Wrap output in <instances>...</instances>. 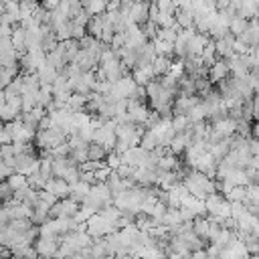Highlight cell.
I'll list each match as a JSON object with an SVG mask.
<instances>
[{
    "instance_id": "obj_15",
    "label": "cell",
    "mask_w": 259,
    "mask_h": 259,
    "mask_svg": "<svg viewBox=\"0 0 259 259\" xmlns=\"http://www.w3.org/2000/svg\"><path fill=\"white\" fill-rule=\"evenodd\" d=\"M107 156V150L99 144V142H89L87 144V160H105Z\"/></svg>"
},
{
    "instance_id": "obj_16",
    "label": "cell",
    "mask_w": 259,
    "mask_h": 259,
    "mask_svg": "<svg viewBox=\"0 0 259 259\" xmlns=\"http://www.w3.org/2000/svg\"><path fill=\"white\" fill-rule=\"evenodd\" d=\"M85 101H87V95L73 91V93L69 95V99H67V107H69L71 111H81V109L85 107Z\"/></svg>"
},
{
    "instance_id": "obj_10",
    "label": "cell",
    "mask_w": 259,
    "mask_h": 259,
    "mask_svg": "<svg viewBox=\"0 0 259 259\" xmlns=\"http://www.w3.org/2000/svg\"><path fill=\"white\" fill-rule=\"evenodd\" d=\"M85 30L87 34L95 36V38H101V30H103V12L101 14H91L87 24H85Z\"/></svg>"
},
{
    "instance_id": "obj_21",
    "label": "cell",
    "mask_w": 259,
    "mask_h": 259,
    "mask_svg": "<svg viewBox=\"0 0 259 259\" xmlns=\"http://www.w3.org/2000/svg\"><path fill=\"white\" fill-rule=\"evenodd\" d=\"M6 180H8V184L12 186V190L22 188V186H26V184H28V182H26V176H24L22 172H16V170H14V172H12V174H10Z\"/></svg>"
},
{
    "instance_id": "obj_32",
    "label": "cell",
    "mask_w": 259,
    "mask_h": 259,
    "mask_svg": "<svg viewBox=\"0 0 259 259\" xmlns=\"http://www.w3.org/2000/svg\"><path fill=\"white\" fill-rule=\"evenodd\" d=\"M59 2H61V0H38V4H40L42 8H47V10L57 8V6H59Z\"/></svg>"
},
{
    "instance_id": "obj_23",
    "label": "cell",
    "mask_w": 259,
    "mask_h": 259,
    "mask_svg": "<svg viewBox=\"0 0 259 259\" xmlns=\"http://www.w3.org/2000/svg\"><path fill=\"white\" fill-rule=\"evenodd\" d=\"M140 28H142V32L146 34V38H148V40H154V38H156V34H158V24H156L154 20H150V18H148Z\"/></svg>"
},
{
    "instance_id": "obj_20",
    "label": "cell",
    "mask_w": 259,
    "mask_h": 259,
    "mask_svg": "<svg viewBox=\"0 0 259 259\" xmlns=\"http://www.w3.org/2000/svg\"><path fill=\"white\" fill-rule=\"evenodd\" d=\"M36 93H38V89H36V91H24V93H20L22 111H28V109H32V107L36 105Z\"/></svg>"
},
{
    "instance_id": "obj_33",
    "label": "cell",
    "mask_w": 259,
    "mask_h": 259,
    "mask_svg": "<svg viewBox=\"0 0 259 259\" xmlns=\"http://www.w3.org/2000/svg\"><path fill=\"white\" fill-rule=\"evenodd\" d=\"M2 127H4V121H2V119H0V130H2Z\"/></svg>"
},
{
    "instance_id": "obj_13",
    "label": "cell",
    "mask_w": 259,
    "mask_h": 259,
    "mask_svg": "<svg viewBox=\"0 0 259 259\" xmlns=\"http://www.w3.org/2000/svg\"><path fill=\"white\" fill-rule=\"evenodd\" d=\"M20 73V65H8V67H0V89H4L16 75Z\"/></svg>"
},
{
    "instance_id": "obj_18",
    "label": "cell",
    "mask_w": 259,
    "mask_h": 259,
    "mask_svg": "<svg viewBox=\"0 0 259 259\" xmlns=\"http://www.w3.org/2000/svg\"><path fill=\"white\" fill-rule=\"evenodd\" d=\"M140 146H142L144 150H154V148L158 146V138H156V134H154L152 130H146V132L142 134V138H140Z\"/></svg>"
},
{
    "instance_id": "obj_29",
    "label": "cell",
    "mask_w": 259,
    "mask_h": 259,
    "mask_svg": "<svg viewBox=\"0 0 259 259\" xmlns=\"http://www.w3.org/2000/svg\"><path fill=\"white\" fill-rule=\"evenodd\" d=\"M0 156H2V160H4V158H10V156H14V146H12V142L0 144Z\"/></svg>"
},
{
    "instance_id": "obj_1",
    "label": "cell",
    "mask_w": 259,
    "mask_h": 259,
    "mask_svg": "<svg viewBox=\"0 0 259 259\" xmlns=\"http://www.w3.org/2000/svg\"><path fill=\"white\" fill-rule=\"evenodd\" d=\"M85 231L93 237V239H99V237H105L109 233H113V225L101 214V212H93L87 221H85Z\"/></svg>"
},
{
    "instance_id": "obj_22",
    "label": "cell",
    "mask_w": 259,
    "mask_h": 259,
    "mask_svg": "<svg viewBox=\"0 0 259 259\" xmlns=\"http://www.w3.org/2000/svg\"><path fill=\"white\" fill-rule=\"evenodd\" d=\"M105 8H107V0H89L85 6V10L89 14H101V12H105Z\"/></svg>"
},
{
    "instance_id": "obj_26",
    "label": "cell",
    "mask_w": 259,
    "mask_h": 259,
    "mask_svg": "<svg viewBox=\"0 0 259 259\" xmlns=\"http://www.w3.org/2000/svg\"><path fill=\"white\" fill-rule=\"evenodd\" d=\"M115 172H117L121 178H132V174H134V166H130V164L121 162V164L115 168Z\"/></svg>"
},
{
    "instance_id": "obj_5",
    "label": "cell",
    "mask_w": 259,
    "mask_h": 259,
    "mask_svg": "<svg viewBox=\"0 0 259 259\" xmlns=\"http://www.w3.org/2000/svg\"><path fill=\"white\" fill-rule=\"evenodd\" d=\"M227 75H231V73H229V61H227V59L217 57V61L208 67V79H210V83L214 85L217 81L225 79Z\"/></svg>"
},
{
    "instance_id": "obj_27",
    "label": "cell",
    "mask_w": 259,
    "mask_h": 259,
    "mask_svg": "<svg viewBox=\"0 0 259 259\" xmlns=\"http://www.w3.org/2000/svg\"><path fill=\"white\" fill-rule=\"evenodd\" d=\"M123 45H125V32H113V38H111L109 47L119 49V47H123Z\"/></svg>"
},
{
    "instance_id": "obj_2",
    "label": "cell",
    "mask_w": 259,
    "mask_h": 259,
    "mask_svg": "<svg viewBox=\"0 0 259 259\" xmlns=\"http://www.w3.org/2000/svg\"><path fill=\"white\" fill-rule=\"evenodd\" d=\"M59 243H61V237H57V235H38L34 241L38 257H53L59 249Z\"/></svg>"
},
{
    "instance_id": "obj_19",
    "label": "cell",
    "mask_w": 259,
    "mask_h": 259,
    "mask_svg": "<svg viewBox=\"0 0 259 259\" xmlns=\"http://www.w3.org/2000/svg\"><path fill=\"white\" fill-rule=\"evenodd\" d=\"M247 22H249L247 18H241V16H237V14H235V16L231 18V22H229V30L237 36V34H241V32L247 28Z\"/></svg>"
},
{
    "instance_id": "obj_7",
    "label": "cell",
    "mask_w": 259,
    "mask_h": 259,
    "mask_svg": "<svg viewBox=\"0 0 259 259\" xmlns=\"http://www.w3.org/2000/svg\"><path fill=\"white\" fill-rule=\"evenodd\" d=\"M150 111H152L150 105H146V103H138V105H134V107L127 109V115H130V121L144 125L146 119H148V115H150Z\"/></svg>"
},
{
    "instance_id": "obj_8",
    "label": "cell",
    "mask_w": 259,
    "mask_h": 259,
    "mask_svg": "<svg viewBox=\"0 0 259 259\" xmlns=\"http://www.w3.org/2000/svg\"><path fill=\"white\" fill-rule=\"evenodd\" d=\"M10 42H12V49L16 53H26V45H24V28L20 24H14L12 26V32H10Z\"/></svg>"
},
{
    "instance_id": "obj_9",
    "label": "cell",
    "mask_w": 259,
    "mask_h": 259,
    "mask_svg": "<svg viewBox=\"0 0 259 259\" xmlns=\"http://www.w3.org/2000/svg\"><path fill=\"white\" fill-rule=\"evenodd\" d=\"M36 75H38V81H40V85H53V81H55V77L59 75V71L55 69V67H51L47 61L42 63V65H38L36 67Z\"/></svg>"
},
{
    "instance_id": "obj_14",
    "label": "cell",
    "mask_w": 259,
    "mask_h": 259,
    "mask_svg": "<svg viewBox=\"0 0 259 259\" xmlns=\"http://www.w3.org/2000/svg\"><path fill=\"white\" fill-rule=\"evenodd\" d=\"M71 186V192H69V196H73L75 200H83L87 194H89V190H91V184H87V182H83V180H77V182H73V184H69Z\"/></svg>"
},
{
    "instance_id": "obj_31",
    "label": "cell",
    "mask_w": 259,
    "mask_h": 259,
    "mask_svg": "<svg viewBox=\"0 0 259 259\" xmlns=\"http://www.w3.org/2000/svg\"><path fill=\"white\" fill-rule=\"evenodd\" d=\"M10 221V212H8V206L0 204V225H6Z\"/></svg>"
},
{
    "instance_id": "obj_28",
    "label": "cell",
    "mask_w": 259,
    "mask_h": 259,
    "mask_svg": "<svg viewBox=\"0 0 259 259\" xmlns=\"http://www.w3.org/2000/svg\"><path fill=\"white\" fill-rule=\"evenodd\" d=\"M249 49H251L249 45H245L243 40H239V38L235 36V40H233V51H235L237 55H245V53H247Z\"/></svg>"
},
{
    "instance_id": "obj_11",
    "label": "cell",
    "mask_w": 259,
    "mask_h": 259,
    "mask_svg": "<svg viewBox=\"0 0 259 259\" xmlns=\"http://www.w3.org/2000/svg\"><path fill=\"white\" fill-rule=\"evenodd\" d=\"M132 77L138 85H146L150 79H154V71H152V65H146V67H134L132 71Z\"/></svg>"
},
{
    "instance_id": "obj_12",
    "label": "cell",
    "mask_w": 259,
    "mask_h": 259,
    "mask_svg": "<svg viewBox=\"0 0 259 259\" xmlns=\"http://www.w3.org/2000/svg\"><path fill=\"white\" fill-rule=\"evenodd\" d=\"M170 63H172V59H170V57H166V55H156V57H154V61H152V71H154V77L168 73Z\"/></svg>"
},
{
    "instance_id": "obj_30",
    "label": "cell",
    "mask_w": 259,
    "mask_h": 259,
    "mask_svg": "<svg viewBox=\"0 0 259 259\" xmlns=\"http://www.w3.org/2000/svg\"><path fill=\"white\" fill-rule=\"evenodd\" d=\"M87 34V30H85V26H81V24H75L73 22V30H71V38H83Z\"/></svg>"
},
{
    "instance_id": "obj_6",
    "label": "cell",
    "mask_w": 259,
    "mask_h": 259,
    "mask_svg": "<svg viewBox=\"0 0 259 259\" xmlns=\"http://www.w3.org/2000/svg\"><path fill=\"white\" fill-rule=\"evenodd\" d=\"M148 8H150V0H142V2H134L132 4V8H130V16H132V20L138 24V26H142L150 16H148Z\"/></svg>"
},
{
    "instance_id": "obj_24",
    "label": "cell",
    "mask_w": 259,
    "mask_h": 259,
    "mask_svg": "<svg viewBox=\"0 0 259 259\" xmlns=\"http://www.w3.org/2000/svg\"><path fill=\"white\" fill-rule=\"evenodd\" d=\"M0 198H2V204L4 202H8L10 198H14V190H12V186L8 184V180L4 178V180H0Z\"/></svg>"
},
{
    "instance_id": "obj_34",
    "label": "cell",
    "mask_w": 259,
    "mask_h": 259,
    "mask_svg": "<svg viewBox=\"0 0 259 259\" xmlns=\"http://www.w3.org/2000/svg\"><path fill=\"white\" fill-rule=\"evenodd\" d=\"M255 2H259V0H255Z\"/></svg>"
},
{
    "instance_id": "obj_17",
    "label": "cell",
    "mask_w": 259,
    "mask_h": 259,
    "mask_svg": "<svg viewBox=\"0 0 259 259\" xmlns=\"http://www.w3.org/2000/svg\"><path fill=\"white\" fill-rule=\"evenodd\" d=\"M190 125H192V121H190L188 115H172V130H174L176 134L186 132Z\"/></svg>"
},
{
    "instance_id": "obj_25",
    "label": "cell",
    "mask_w": 259,
    "mask_h": 259,
    "mask_svg": "<svg viewBox=\"0 0 259 259\" xmlns=\"http://www.w3.org/2000/svg\"><path fill=\"white\" fill-rule=\"evenodd\" d=\"M105 164H107L111 170H115V168L121 164V156H119V154H115V152L111 150V152H107V156H105Z\"/></svg>"
},
{
    "instance_id": "obj_4",
    "label": "cell",
    "mask_w": 259,
    "mask_h": 259,
    "mask_svg": "<svg viewBox=\"0 0 259 259\" xmlns=\"http://www.w3.org/2000/svg\"><path fill=\"white\" fill-rule=\"evenodd\" d=\"M206 40H208V34L194 32V34L188 38V42H186V57H190V59L198 57V55L202 53V49H204Z\"/></svg>"
},
{
    "instance_id": "obj_3",
    "label": "cell",
    "mask_w": 259,
    "mask_h": 259,
    "mask_svg": "<svg viewBox=\"0 0 259 259\" xmlns=\"http://www.w3.org/2000/svg\"><path fill=\"white\" fill-rule=\"evenodd\" d=\"M45 188H47L49 192H53L57 198H65V196H69V192H71L69 182H67L65 178H61V176H53V178H49L47 184H45Z\"/></svg>"
}]
</instances>
